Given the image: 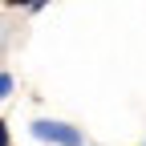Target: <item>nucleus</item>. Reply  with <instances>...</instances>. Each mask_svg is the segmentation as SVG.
Masks as SVG:
<instances>
[{"label":"nucleus","mask_w":146,"mask_h":146,"mask_svg":"<svg viewBox=\"0 0 146 146\" xmlns=\"http://www.w3.org/2000/svg\"><path fill=\"white\" fill-rule=\"evenodd\" d=\"M33 134L45 138V142H57V146H81V130H73L65 122H36Z\"/></svg>","instance_id":"nucleus-1"},{"label":"nucleus","mask_w":146,"mask_h":146,"mask_svg":"<svg viewBox=\"0 0 146 146\" xmlns=\"http://www.w3.org/2000/svg\"><path fill=\"white\" fill-rule=\"evenodd\" d=\"M8 4H41V0H8Z\"/></svg>","instance_id":"nucleus-2"}]
</instances>
